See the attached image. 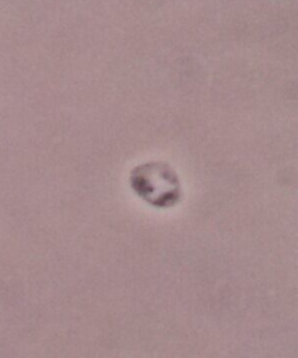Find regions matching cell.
<instances>
[{
    "mask_svg": "<svg viewBox=\"0 0 298 358\" xmlns=\"http://www.w3.org/2000/svg\"><path fill=\"white\" fill-rule=\"evenodd\" d=\"M136 190L152 203L175 199L179 194V183L173 171L161 162H150L139 166L130 176Z\"/></svg>",
    "mask_w": 298,
    "mask_h": 358,
    "instance_id": "cell-1",
    "label": "cell"
}]
</instances>
